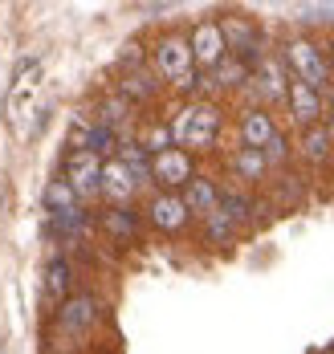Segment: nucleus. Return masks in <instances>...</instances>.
Listing matches in <instances>:
<instances>
[{
    "instance_id": "5",
    "label": "nucleus",
    "mask_w": 334,
    "mask_h": 354,
    "mask_svg": "<svg viewBox=\"0 0 334 354\" xmlns=\"http://www.w3.org/2000/svg\"><path fill=\"white\" fill-rule=\"evenodd\" d=\"M187 49H192V66H200V70H208V73L228 57L216 21H200V25L192 29V37H187Z\"/></svg>"
},
{
    "instance_id": "7",
    "label": "nucleus",
    "mask_w": 334,
    "mask_h": 354,
    "mask_svg": "<svg viewBox=\"0 0 334 354\" xmlns=\"http://www.w3.org/2000/svg\"><path fill=\"white\" fill-rule=\"evenodd\" d=\"M155 70L171 82H184L187 73L196 70L192 66V49H187V37H163L155 45Z\"/></svg>"
},
{
    "instance_id": "11",
    "label": "nucleus",
    "mask_w": 334,
    "mask_h": 354,
    "mask_svg": "<svg viewBox=\"0 0 334 354\" xmlns=\"http://www.w3.org/2000/svg\"><path fill=\"white\" fill-rule=\"evenodd\" d=\"M180 200H184L187 216L208 220V216L221 208V187H216L212 179H204V176H192V179H187V187L180 192Z\"/></svg>"
},
{
    "instance_id": "20",
    "label": "nucleus",
    "mask_w": 334,
    "mask_h": 354,
    "mask_svg": "<svg viewBox=\"0 0 334 354\" xmlns=\"http://www.w3.org/2000/svg\"><path fill=\"white\" fill-rule=\"evenodd\" d=\"M45 293H49L57 306L70 297V265H66L62 257H53V261H49V269H45Z\"/></svg>"
},
{
    "instance_id": "3",
    "label": "nucleus",
    "mask_w": 334,
    "mask_h": 354,
    "mask_svg": "<svg viewBox=\"0 0 334 354\" xmlns=\"http://www.w3.org/2000/svg\"><path fill=\"white\" fill-rule=\"evenodd\" d=\"M37 77H41L37 57H25V62L17 66V73H12V90H8V98H4V114H8L12 127H25L29 106H33V94H37Z\"/></svg>"
},
{
    "instance_id": "25",
    "label": "nucleus",
    "mask_w": 334,
    "mask_h": 354,
    "mask_svg": "<svg viewBox=\"0 0 334 354\" xmlns=\"http://www.w3.org/2000/svg\"><path fill=\"white\" fill-rule=\"evenodd\" d=\"M131 118V102L118 94V98H106L102 102V114H98V127H106V131H114V127H122Z\"/></svg>"
},
{
    "instance_id": "12",
    "label": "nucleus",
    "mask_w": 334,
    "mask_h": 354,
    "mask_svg": "<svg viewBox=\"0 0 334 354\" xmlns=\"http://www.w3.org/2000/svg\"><path fill=\"white\" fill-rule=\"evenodd\" d=\"M94 322H98V301H94L90 293H82V297H66L62 310H57V326H62L66 334H86Z\"/></svg>"
},
{
    "instance_id": "21",
    "label": "nucleus",
    "mask_w": 334,
    "mask_h": 354,
    "mask_svg": "<svg viewBox=\"0 0 334 354\" xmlns=\"http://www.w3.org/2000/svg\"><path fill=\"white\" fill-rule=\"evenodd\" d=\"M232 171H236V179H245V183H257L269 167H265V155L261 151H249V147H241L236 155H232Z\"/></svg>"
},
{
    "instance_id": "13",
    "label": "nucleus",
    "mask_w": 334,
    "mask_h": 354,
    "mask_svg": "<svg viewBox=\"0 0 334 354\" xmlns=\"http://www.w3.org/2000/svg\"><path fill=\"white\" fill-rule=\"evenodd\" d=\"M249 82H253L249 90H253L257 98H269V102H273V98H286V86H290V82H286V66H281L277 57H261L257 70L249 73Z\"/></svg>"
},
{
    "instance_id": "2",
    "label": "nucleus",
    "mask_w": 334,
    "mask_h": 354,
    "mask_svg": "<svg viewBox=\"0 0 334 354\" xmlns=\"http://www.w3.org/2000/svg\"><path fill=\"white\" fill-rule=\"evenodd\" d=\"M286 66L297 73V82H306L310 90H326L331 86V62H326V53L310 41V37H297L286 45Z\"/></svg>"
},
{
    "instance_id": "8",
    "label": "nucleus",
    "mask_w": 334,
    "mask_h": 354,
    "mask_svg": "<svg viewBox=\"0 0 334 354\" xmlns=\"http://www.w3.org/2000/svg\"><path fill=\"white\" fill-rule=\"evenodd\" d=\"M147 220L159 228V232H184L192 216H187L184 200H180L176 192H159V196L147 204Z\"/></svg>"
},
{
    "instance_id": "22",
    "label": "nucleus",
    "mask_w": 334,
    "mask_h": 354,
    "mask_svg": "<svg viewBox=\"0 0 334 354\" xmlns=\"http://www.w3.org/2000/svg\"><path fill=\"white\" fill-rule=\"evenodd\" d=\"M212 82H216L221 90H232V86H245V82H249V66H245V62H236V57H224L221 66L212 70Z\"/></svg>"
},
{
    "instance_id": "1",
    "label": "nucleus",
    "mask_w": 334,
    "mask_h": 354,
    "mask_svg": "<svg viewBox=\"0 0 334 354\" xmlns=\"http://www.w3.org/2000/svg\"><path fill=\"white\" fill-rule=\"evenodd\" d=\"M167 131H171V147H180V151H208L221 131V110L212 102H187L167 122Z\"/></svg>"
},
{
    "instance_id": "29",
    "label": "nucleus",
    "mask_w": 334,
    "mask_h": 354,
    "mask_svg": "<svg viewBox=\"0 0 334 354\" xmlns=\"http://www.w3.org/2000/svg\"><path fill=\"white\" fill-rule=\"evenodd\" d=\"M326 62H331V77H334V45H331V57H326Z\"/></svg>"
},
{
    "instance_id": "24",
    "label": "nucleus",
    "mask_w": 334,
    "mask_h": 354,
    "mask_svg": "<svg viewBox=\"0 0 334 354\" xmlns=\"http://www.w3.org/2000/svg\"><path fill=\"white\" fill-rule=\"evenodd\" d=\"M221 212L228 216V220H232L236 228H241V224H245V220L253 216V204H249V200H245L241 192H221Z\"/></svg>"
},
{
    "instance_id": "4",
    "label": "nucleus",
    "mask_w": 334,
    "mask_h": 354,
    "mask_svg": "<svg viewBox=\"0 0 334 354\" xmlns=\"http://www.w3.org/2000/svg\"><path fill=\"white\" fill-rule=\"evenodd\" d=\"M192 176H196L192 171V155L180 151V147H167V151L151 155V183H159L163 192H176L180 196Z\"/></svg>"
},
{
    "instance_id": "27",
    "label": "nucleus",
    "mask_w": 334,
    "mask_h": 354,
    "mask_svg": "<svg viewBox=\"0 0 334 354\" xmlns=\"http://www.w3.org/2000/svg\"><path fill=\"white\" fill-rule=\"evenodd\" d=\"M261 155H265V167H277V163H286V159H290V142H286V135L277 131L273 139L261 147Z\"/></svg>"
},
{
    "instance_id": "10",
    "label": "nucleus",
    "mask_w": 334,
    "mask_h": 354,
    "mask_svg": "<svg viewBox=\"0 0 334 354\" xmlns=\"http://www.w3.org/2000/svg\"><path fill=\"white\" fill-rule=\"evenodd\" d=\"M286 98H290V114H294L297 127H318L322 122V114H326V106H322V94L318 90H310L306 82H290L286 86Z\"/></svg>"
},
{
    "instance_id": "9",
    "label": "nucleus",
    "mask_w": 334,
    "mask_h": 354,
    "mask_svg": "<svg viewBox=\"0 0 334 354\" xmlns=\"http://www.w3.org/2000/svg\"><path fill=\"white\" fill-rule=\"evenodd\" d=\"M135 179H131V171L118 163V159H111V163H102V179H98V196H106L111 200V208H131V200H135Z\"/></svg>"
},
{
    "instance_id": "19",
    "label": "nucleus",
    "mask_w": 334,
    "mask_h": 354,
    "mask_svg": "<svg viewBox=\"0 0 334 354\" xmlns=\"http://www.w3.org/2000/svg\"><path fill=\"white\" fill-rule=\"evenodd\" d=\"M331 135H326V127L318 122V127H306V135H301V155L310 159V163H326L331 159Z\"/></svg>"
},
{
    "instance_id": "18",
    "label": "nucleus",
    "mask_w": 334,
    "mask_h": 354,
    "mask_svg": "<svg viewBox=\"0 0 334 354\" xmlns=\"http://www.w3.org/2000/svg\"><path fill=\"white\" fill-rule=\"evenodd\" d=\"M122 98L127 102H143V98H155V90H159V82H155V73L147 70H131L127 77H122Z\"/></svg>"
},
{
    "instance_id": "17",
    "label": "nucleus",
    "mask_w": 334,
    "mask_h": 354,
    "mask_svg": "<svg viewBox=\"0 0 334 354\" xmlns=\"http://www.w3.org/2000/svg\"><path fill=\"white\" fill-rule=\"evenodd\" d=\"M45 208H49V216H66V212H77L82 200L74 196V187H70L66 179H49V187H45Z\"/></svg>"
},
{
    "instance_id": "28",
    "label": "nucleus",
    "mask_w": 334,
    "mask_h": 354,
    "mask_svg": "<svg viewBox=\"0 0 334 354\" xmlns=\"http://www.w3.org/2000/svg\"><path fill=\"white\" fill-rule=\"evenodd\" d=\"M331 122H326V135H331V142H334V106H331V114H326Z\"/></svg>"
},
{
    "instance_id": "15",
    "label": "nucleus",
    "mask_w": 334,
    "mask_h": 354,
    "mask_svg": "<svg viewBox=\"0 0 334 354\" xmlns=\"http://www.w3.org/2000/svg\"><path fill=\"white\" fill-rule=\"evenodd\" d=\"M118 163L131 171L135 187H147L151 183V159H147V151H143L139 142H118Z\"/></svg>"
},
{
    "instance_id": "26",
    "label": "nucleus",
    "mask_w": 334,
    "mask_h": 354,
    "mask_svg": "<svg viewBox=\"0 0 334 354\" xmlns=\"http://www.w3.org/2000/svg\"><path fill=\"white\" fill-rule=\"evenodd\" d=\"M139 147H143L147 155L167 151V147H171V131H167V122H155V127H147V131H143V139H139Z\"/></svg>"
},
{
    "instance_id": "16",
    "label": "nucleus",
    "mask_w": 334,
    "mask_h": 354,
    "mask_svg": "<svg viewBox=\"0 0 334 354\" xmlns=\"http://www.w3.org/2000/svg\"><path fill=\"white\" fill-rule=\"evenodd\" d=\"M102 228L114 241H135L139 236V216H135V208H106L102 212Z\"/></svg>"
},
{
    "instance_id": "6",
    "label": "nucleus",
    "mask_w": 334,
    "mask_h": 354,
    "mask_svg": "<svg viewBox=\"0 0 334 354\" xmlns=\"http://www.w3.org/2000/svg\"><path fill=\"white\" fill-rule=\"evenodd\" d=\"M66 183L74 187L77 200H90V196H98V179H102V159L98 155H90V151H70V159H66Z\"/></svg>"
},
{
    "instance_id": "14",
    "label": "nucleus",
    "mask_w": 334,
    "mask_h": 354,
    "mask_svg": "<svg viewBox=\"0 0 334 354\" xmlns=\"http://www.w3.org/2000/svg\"><path fill=\"white\" fill-rule=\"evenodd\" d=\"M273 135H277V127H273L269 110H245V114H241V147L261 151Z\"/></svg>"
},
{
    "instance_id": "23",
    "label": "nucleus",
    "mask_w": 334,
    "mask_h": 354,
    "mask_svg": "<svg viewBox=\"0 0 334 354\" xmlns=\"http://www.w3.org/2000/svg\"><path fill=\"white\" fill-rule=\"evenodd\" d=\"M232 236H236V224H232V220H228L221 208L204 220V241H208V245H228Z\"/></svg>"
}]
</instances>
